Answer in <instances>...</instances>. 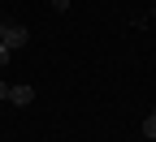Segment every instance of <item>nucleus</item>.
I'll use <instances>...</instances> for the list:
<instances>
[{"instance_id": "obj_1", "label": "nucleus", "mask_w": 156, "mask_h": 142, "mask_svg": "<svg viewBox=\"0 0 156 142\" xmlns=\"http://www.w3.org/2000/svg\"><path fill=\"white\" fill-rule=\"evenodd\" d=\"M9 104L13 108H30L35 104V86H26V82L22 86H9Z\"/></svg>"}, {"instance_id": "obj_2", "label": "nucleus", "mask_w": 156, "mask_h": 142, "mask_svg": "<svg viewBox=\"0 0 156 142\" xmlns=\"http://www.w3.org/2000/svg\"><path fill=\"white\" fill-rule=\"evenodd\" d=\"M26 39H30V30H26V26H9V30H5V43H9L13 52H17V48H22V43H26Z\"/></svg>"}, {"instance_id": "obj_3", "label": "nucleus", "mask_w": 156, "mask_h": 142, "mask_svg": "<svg viewBox=\"0 0 156 142\" xmlns=\"http://www.w3.org/2000/svg\"><path fill=\"white\" fill-rule=\"evenodd\" d=\"M143 138H156V104H152V112H147V121H143Z\"/></svg>"}, {"instance_id": "obj_4", "label": "nucleus", "mask_w": 156, "mask_h": 142, "mask_svg": "<svg viewBox=\"0 0 156 142\" xmlns=\"http://www.w3.org/2000/svg\"><path fill=\"white\" fill-rule=\"evenodd\" d=\"M9 52H13L9 43H0V69H5V65H9Z\"/></svg>"}, {"instance_id": "obj_5", "label": "nucleus", "mask_w": 156, "mask_h": 142, "mask_svg": "<svg viewBox=\"0 0 156 142\" xmlns=\"http://www.w3.org/2000/svg\"><path fill=\"white\" fill-rule=\"evenodd\" d=\"M48 5H52V9H69V0H48Z\"/></svg>"}, {"instance_id": "obj_6", "label": "nucleus", "mask_w": 156, "mask_h": 142, "mask_svg": "<svg viewBox=\"0 0 156 142\" xmlns=\"http://www.w3.org/2000/svg\"><path fill=\"white\" fill-rule=\"evenodd\" d=\"M0 99H9V82H0Z\"/></svg>"}, {"instance_id": "obj_7", "label": "nucleus", "mask_w": 156, "mask_h": 142, "mask_svg": "<svg viewBox=\"0 0 156 142\" xmlns=\"http://www.w3.org/2000/svg\"><path fill=\"white\" fill-rule=\"evenodd\" d=\"M5 30H9V22H0V43H5Z\"/></svg>"}]
</instances>
